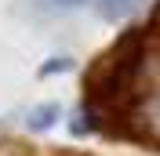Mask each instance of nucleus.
Returning <instances> with one entry per match:
<instances>
[{
	"instance_id": "nucleus-1",
	"label": "nucleus",
	"mask_w": 160,
	"mask_h": 156,
	"mask_svg": "<svg viewBox=\"0 0 160 156\" xmlns=\"http://www.w3.org/2000/svg\"><path fill=\"white\" fill-rule=\"evenodd\" d=\"M58 116H62V109L55 105V102H48V105H37L29 116H26V127H29V131H48V127H55Z\"/></svg>"
},
{
	"instance_id": "nucleus-2",
	"label": "nucleus",
	"mask_w": 160,
	"mask_h": 156,
	"mask_svg": "<svg viewBox=\"0 0 160 156\" xmlns=\"http://www.w3.org/2000/svg\"><path fill=\"white\" fill-rule=\"evenodd\" d=\"M91 4H95V7H98V15L102 18H124V15H128L131 11V0H91Z\"/></svg>"
},
{
	"instance_id": "nucleus-3",
	"label": "nucleus",
	"mask_w": 160,
	"mask_h": 156,
	"mask_svg": "<svg viewBox=\"0 0 160 156\" xmlns=\"http://www.w3.org/2000/svg\"><path fill=\"white\" fill-rule=\"evenodd\" d=\"M55 4H58V7H80L84 0H55Z\"/></svg>"
}]
</instances>
